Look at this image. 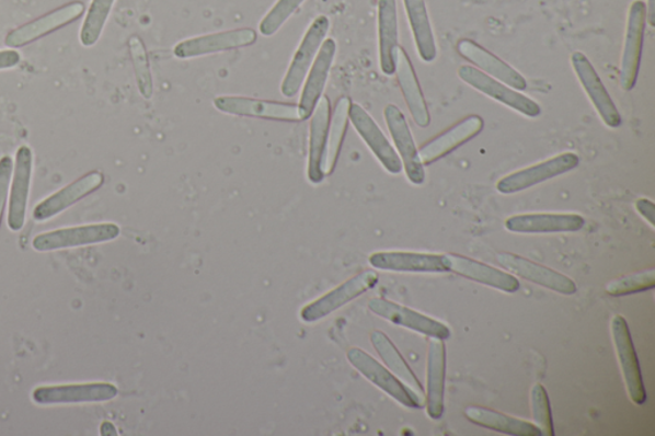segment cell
Instances as JSON below:
<instances>
[{
    "label": "cell",
    "instance_id": "cell-1",
    "mask_svg": "<svg viewBox=\"0 0 655 436\" xmlns=\"http://www.w3.org/2000/svg\"><path fill=\"white\" fill-rule=\"evenodd\" d=\"M347 358L357 371L364 375L372 385L390 394L393 400L405 405L407 409H423L425 397L417 394L415 390L395 377L387 367L380 365L375 357L360 348H352L347 352Z\"/></svg>",
    "mask_w": 655,
    "mask_h": 436
},
{
    "label": "cell",
    "instance_id": "cell-2",
    "mask_svg": "<svg viewBox=\"0 0 655 436\" xmlns=\"http://www.w3.org/2000/svg\"><path fill=\"white\" fill-rule=\"evenodd\" d=\"M331 21L326 16H319L312 22L307 34L297 48L292 62L289 65L280 93L286 97H294L299 93L304 78H307L318 51L330 32Z\"/></svg>",
    "mask_w": 655,
    "mask_h": 436
},
{
    "label": "cell",
    "instance_id": "cell-3",
    "mask_svg": "<svg viewBox=\"0 0 655 436\" xmlns=\"http://www.w3.org/2000/svg\"><path fill=\"white\" fill-rule=\"evenodd\" d=\"M647 5L643 0L632 2L629 10L627 37L621 58L620 85L624 91L635 88L642 64Z\"/></svg>",
    "mask_w": 655,
    "mask_h": 436
},
{
    "label": "cell",
    "instance_id": "cell-4",
    "mask_svg": "<svg viewBox=\"0 0 655 436\" xmlns=\"http://www.w3.org/2000/svg\"><path fill=\"white\" fill-rule=\"evenodd\" d=\"M379 275L375 271H365L357 274L356 277L348 279L344 285L331 290L330 294L320 297L319 300L311 302L301 311V319L304 323H315L332 312L344 308L345 305L356 300L368 290L378 285Z\"/></svg>",
    "mask_w": 655,
    "mask_h": 436
},
{
    "label": "cell",
    "instance_id": "cell-5",
    "mask_svg": "<svg viewBox=\"0 0 655 436\" xmlns=\"http://www.w3.org/2000/svg\"><path fill=\"white\" fill-rule=\"evenodd\" d=\"M578 163H581V159L575 152H563V154L544 160L542 163L506 175L498 181L497 190L504 195L521 193V191L540 185L548 180L574 171Z\"/></svg>",
    "mask_w": 655,
    "mask_h": 436
},
{
    "label": "cell",
    "instance_id": "cell-6",
    "mask_svg": "<svg viewBox=\"0 0 655 436\" xmlns=\"http://www.w3.org/2000/svg\"><path fill=\"white\" fill-rule=\"evenodd\" d=\"M119 233V227L114 223L89 225L57 229V231L36 236L33 241V248L39 252H48L88 246V244L116 240Z\"/></svg>",
    "mask_w": 655,
    "mask_h": 436
},
{
    "label": "cell",
    "instance_id": "cell-7",
    "mask_svg": "<svg viewBox=\"0 0 655 436\" xmlns=\"http://www.w3.org/2000/svg\"><path fill=\"white\" fill-rule=\"evenodd\" d=\"M459 78L467 82L469 87L480 91V93L505 104L508 108L519 112L524 116L537 118L542 114V108L532 99L517 93L515 89L508 88L506 83L491 78V76L478 70L475 67L462 66L459 70Z\"/></svg>",
    "mask_w": 655,
    "mask_h": 436
},
{
    "label": "cell",
    "instance_id": "cell-8",
    "mask_svg": "<svg viewBox=\"0 0 655 436\" xmlns=\"http://www.w3.org/2000/svg\"><path fill=\"white\" fill-rule=\"evenodd\" d=\"M611 329L617 356H619L621 371L631 401L636 404H644L646 402V390L643 374L640 369L635 344L632 341L627 319L621 315L614 317Z\"/></svg>",
    "mask_w": 655,
    "mask_h": 436
},
{
    "label": "cell",
    "instance_id": "cell-9",
    "mask_svg": "<svg viewBox=\"0 0 655 436\" xmlns=\"http://www.w3.org/2000/svg\"><path fill=\"white\" fill-rule=\"evenodd\" d=\"M83 13H85V4L81 2H72L59 7V9L44 14V16L39 19L28 22V24L12 30V32L5 36L4 43L7 47L10 48L25 47L27 44L39 41L42 37L72 24V22L78 21Z\"/></svg>",
    "mask_w": 655,
    "mask_h": 436
},
{
    "label": "cell",
    "instance_id": "cell-10",
    "mask_svg": "<svg viewBox=\"0 0 655 436\" xmlns=\"http://www.w3.org/2000/svg\"><path fill=\"white\" fill-rule=\"evenodd\" d=\"M369 309L376 315L391 321L395 325L407 328L410 331L424 334L429 339L440 341L451 339V331L440 321L405 308V306L384 300V298H372L369 301Z\"/></svg>",
    "mask_w": 655,
    "mask_h": 436
},
{
    "label": "cell",
    "instance_id": "cell-11",
    "mask_svg": "<svg viewBox=\"0 0 655 436\" xmlns=\"http://www.w3.org/2000/svg\"><path fill=\"white\" fill-rule=\"evenodd\" d=\"M256 41L257 34L253 28L230 30V32L203 35L181 42L174 47L173 53L180 59L197 58L246 48Z\"/></svg>",
    "mask_w": 655,
    "mask_h": 436
},
{
    "label": "cell",
    "instance_id": "cell-12",
    "mask_svg": "<svg viewBox=\"0 0 655 436\" xmlns=\"http://www.w3.org/2000/svg\"><path fill=\"white\" fill-rule=\"evenodd\" d=\"M384 119L388 129L400 152L402 165L405 168L407 179L416 186L423 185L425 170L416 148L413 133H411L406 117L398 105L388 104L384 108Z\"/></svg>",
    "mask_w": 655,
    "mask_h": 436
},
{
    "label": "cell",
    "instance_id": "cell-13",
    "mask_svg": "<svg viewBox=\"0 0 655 436\" xmlns=\"http://www.w3.org/2000/svg\"><path fill=\"white\" fill-rule=\"evenodd\" d=\"M571 64H573L577 79L581 81L585 93L588 94L601 121L608 127L619 128L622 125L621 114L588 57L581 51H576L571 57Z\"/></svg>",
    "mask_w": 655,
    "mask_h": 436
},
{
    "label": "cell",
    "instance_id": "cell-14",
    "mask_svg": "<svg viewBox=\"0 0 655 436\" xmlns=\"http://www.w3.org/2000/svg\"><path fill=\"white\" fill-rule=\"evenodd\" d=\"M219 112L232 116L262 118L279 122H301L299 106L288 103L261 101L243 96H219L215 99Z\"/></svg>",
    "mask_w": 655,
    "mask_h": 436
},
{
    "label": "cell",
    "instance_id": "cell-15",
    "mask_svg": "<svg viewBox=\"0 0 655 436\" xmlns=\"http://www.w3.org/2000/svg\"><path fill=\"white\" fill-rule=\"evenodd\" d=\"M117 394V387L111 382H88V385L36 388L33 392V401L42 405L108 402Z\"/></svg>",
    "mask_w": 655,
    "mask_h": 436
},
{
    "label": "cell",
    "instance_id": "cell-16",
    "mask_svg": "<svg viewBox=\"0 0 655 436\" xmlns=\"http://www.w3.org/2000/svg\"><path fill=\"white\" fill-rule=\"evenodd\" d=\"M497 262L506 271L517 275V277L536 283L540 287L565 296L576 294V283L566 277V275L551 269V267L531 262V260L519 255L509 254V252H502L497 256Z\"/></svg>",
    "mask_w": 655,
    "mask_h": 436
},
{
    "label": "cell",
    "instance_id": "cell-17",
    "mask_svg": "<svg viewBox=\"0 0 655 436\" xmlns=\"http://www.w3.org/2000/svg\"><path fill=\"white\" fill-rule=\"evenodd\" d=\"M348 118L386 171L400 174L403 170L402 160L370 114L360 104L354 103L349 108Z\"/></svg>",
    "mask_w": 655,
    "mask_h": 436
},
{
    "label": "cell",
    "instance_id": "cell-18",
    "mask_svg": "<svg viewBox=\"0 0 655 436\" xmlns=\"http://www.w3.org/2000/svg\"><path fill=\"white\" fill-rule=\"evenodd\" d=\"M447 271L461 275V277L474 280L487 287L502 290L506 294H515L520 289V282L514 274L502 272L497 267L478 262L462 255H445Z\"/></svg>",
    "mask_w": 655,
    "mask_h": 436
},
{
    "label": "cell",
    "instance_id": "cell-19",
    "mask_svg": "<svg viewBox=\"0 0 655 436\" xmlns=\"http://www.w3.org/2000/svg\"><path fill=\"white\" fill-rule=\"evenodd\" d=\"M337 43L334 39H326L320 47L314 64L310 68L307 81H304L299 103L301 121L311 118L312 113L322 99L328 76L336 58Z\"/></svg>",
    "mask_w": 655,
    "mask_h": 436
},
{
    "label": "cell",
    "instance_id": "cell-20",
    "mask_svg": "<svg viewBox=\"0 0 655 436\" xmlns=\"http://www.w3.org/2000/svg\"><path fill=\"white\" fill-rule=\"evenodd\" d=\"M585 219L578 214L536 213L521 214L506 220L507 231L514 233H567L582 231Z\"/></svg>",
    "mask_w": 655,
    "mask_h": 436
},
{
    "label": "cell",
    "instance_id": "cell-21",
    "mask_svg": "<svg viewBox=\"0 0 655 436\" xmlns=\"http://www.w3.org/2000/svg\"><path fill=\"white\" fill-rule=\"evenodd\" d=\"M104 183V175L101 172H90L83 177L76 180L55 195L45 198L36 205L33 216L37 221H45L58 216V214L71 208L90 194L95 193Z\"/></svg>",
    "mask_w": 655,
    "mask_h": 436
},
{
    "label": "cell",
    "instance_id": "cell-22",
    "mask_svg": "<svg viewBox=\"0 0 655 436\" xmlns=\"http://www.w3.org/2000/svg\"><path fill=\"white\" fill-rule=\"evenodd\" d=\"M33 162V150L28 147H21L18 150L16 164H14L9 210V227L13 232L21 231L25 226Z\"/></svg>",
    "mask_w": 655,
    "mask_h": 436
},
{
    "label": "cell",
    "instance_id": "cell-23",
    "mask_svg": "<svg viewBox=\"0 0 655 436\" xmlns=\"http://www.w3.org/2000/svg\"><path fill=\"white\" fill-rule=\"evenodd\" d=\"M446 364L445 341L432 339L426 365L425 404L433 420H440L445 413Z\"/></svg>",
    "mask_w": 655,
    "mask_h": 436
},
{
    "label": "cell",
    "instance_id": "cell-24",
    "mask_svg": "<svg viewBox=\"0 0 655 436\" xmlns=\"http://www.w3.org/2000/svg\"><path fill=\"white\" fill-rule=\"evenodd\" d=\"M457 50L464 59L478 66L482 72L491 76V78L504 82L515 90L524 91L528 88V82L520 72H517L514 67L494 56L490 50L480 47L475 42L462 39L457 44Z\"/></svg>",
    "mask_w": 655,
    "mask_h": 436
},
{
    "label": "cell",
    "instance_id": "cell-25",
    "mask_svg": "<svg viewBox=\"0 0 655 436\" xmlns=\"http://www.w3.org/2000/svg\"><path fill=\"white\" fill-rule=\"evenodd\" d=\"M371 266L386 272L446 273L445 255L424 252H376L369 259Z\"/></svg>",
    "mask_w": 655,
    "mask_h": 436
},
{
    "label": "cell",
    "instance_id": "cell-26",
    "mask_svg": "<svg viewBox=\"0 0 655 436\" xmlns=\"http://www.w3.org/2000/svg\"><path fill=\"white\" fill-rule=\"evenodd\" d=\"M395 72L402 90L403 97L407 108L418 127L426 128L430 125V113L426 105L421 83H418L416 73L407 56L400 45L394 50Z\"/></svg>",
    "mask_w": 655,
    "mask_h": 436
},
{
    "label": "cell",
    "instance_id": "cell-27",
    "mask_svg": "<svg viewBox=\"0 0 655 436\" xmlns=\"http://www.w3.org/2000/svg\"><path fill=\"white\" fill-rule=\"evenodd\" d=\"M484 121L479 116L464 118L460 124L447 129L446 133L436 137V139L424 145L418 156H421L424 165L436 163L437 160L462 147L463 144L474 139L483 131Z\"/></svg>",
    "mask_w": 655,
    "mask_h": 436
},
{
    "label": "cell",
    "instance_id": "cell-28",
    "mask_svg": "<svg viewBox=\"0 0 655 436\" xmlns=\"http://www.w3.org/2000/svg\"><path fill=\"white\" fill-rule=\"evenodd\" d=\"M330 121L331 102L326 96H322L312 113L310 124L308 177L314 185H319L325 177L322 162Z\"/></svg>",
    "mask_w": 655,
    "mask_h": 436
},
{
    "label": "cell",
    "instance_id": "cell-29",
    "mask_svg": "<svg viewBox=\"0 0 655 436\" xmlns=\"http://www.w3.org/2000/svg\"><path fill=\"white\" fill-rule=\"evenodd\" d=\"M378 37L380 70L395 72L394 50L399 47V16L395 0H378Z\"/></svg>",
    "mask_w": 655,
    "mask_h": 436
},
{
    "label": "cell",
    "instance_id": "cell-30",
    "mask_svg": "<svg viewBox=\"0 0 655 436\" xmlns=\"http://www.w3.org/2000/svg\"><path fill=\"white\" fill-rule=\"evenodd\" d=\"M464 416L472 424L487 428L497 433H504L514 436H542L540 428L528 421L505 415V413L494 411L480 405H470L464 410Z\"/></svg>",
    "mask_w": 655,
    "mask_h": 436
},
{
    "label": "cell",
    "instance_id": "cell-31",
    "mask_svg": "<svg viewBox=\"0 0 655 436\" xmlns=\"http://www.w3.org/2000/svg\"><path fill=\"white\" fill-rule=\"evenodd\" d=\"M418 56L425 64H432L437 58V44L425 0H403Z\"/></svg>",
    "mask_w": 655,
    "mask_h": 436
},
{
    "label": "cell",
    "instance_id": "cell-32",
    "mask_svg": "<svg viewBox=\"0 0 655 436\" xmlns=\"http://www.w3.org/2000/svg\"><path fill=\"white\" fill-rule=\"evenodd\" d=\"M352 101L349 97H341L334 108L333 117L330 121V128H328V136L325 149L323 154L322 171L324 175H330L334 171L340 157L342 142H344L348 126V114L352 108Z\"/></svg>",
    "mask_w": 655,
    "mask_h": 436
},
{
    "label": "cell",
    "instance_id": "cell-33",
    "mask_svg": "<svg viewBox=\"0 0 655 436\" xmlns=\"http://www.w3.org/2000/svg\"><path fill=\"white\" fill-rule=\"evenodd\" d=\"M372 346H375L378 355L382 357L388 370H391L403 385L415 390L417 394L425 397L422 382L418 381L416 375L402 357L399 349L388 336L382 332H372L370 335Z\"/></svg>",
    "mask_w": 655,
    "mask_h": 436
},
{
    "label": "cell",
    "instance_id": "cell-34",
    "mask_svg": "<svg viewBox=\"0 0 655 436\" xmlns=\"http://www.w3.org/2000/svg\"><path fill=\"white\" fill-rule=\"evenodd\" d=\"M116 0H93L89 7L80 32V42L85 48L94 47L103 34L106 21Z\"/></svg>",
    "mask_w": 655,
    "mask_h": 436
},
{
    "label": "cell",
    "instance_id": "cell-35",
    "mask_svg": "<svg viewBox=\"0 0 655 436\" xmlns=\"http://www.w3.org/2000/svg\"><path fill=\"white\" fill-rule=\"evenodd\" d=\"M128 45L129 53H131L137 88H139L140 94L145 99H151L152 94H154V83H152L147 49H145L140 37L137 36H133Z\"/></svg>",
    "mask_w": 655,
    "mask_h": 436
},
{
    "label": "cell",
    "instance_id": "cell-36",
    "mask_svg": "<svg viewBox=\"0 0 655 436\" xmlns=\"http://www.w3.org/2000/svg\"><path fill=\"white\" fill-rule=\"evenodd\" d=\"M655 287V271H644L609 282L606 292L612 297H622L644 292Z\"/></svg>",
    "mask_w": 655,
    "mask_h": 436
},
{
    "label": "cell",
    "instance_id": "cell-37",
    "mask_svg": "<svg viewBox=\"0 0 655 436\" xmlns=\"http://www.w3.org/2000/svg\"><path fill=\"white\" fill-rule=\"evenodd\" d=\"M303 2L304 0H278L272 7V10L265 14L261 25H258V32L265 37L277 34L278 30L300 9Z\"/></svg>",
    "mask_w": 655,
    "mask_h": 436
},
{
    "label": "cell",
    "instance_id": "cell-38",
    "mask_svg": "<svg viewBox=\"0 0 655 436\" xmlns=\"http://www.w3.org/2000/svg\"><path fill=\"white\" fill-rule=\"evenodd\" d=\"M531 412L537 426L542 431L543 435L553 436L554 425L551 401L547 389L542 385H536L531 389Z\"/></svg>",
    "mask_w": 655,
    "mask_h": 436
},
{
    "label": "cell",
    "instance_id": "cell-39",
    "mask_svg": "<svg viewBox=\"0 0 655 436\" xmlns=\"http://www.w3.org/2000/svg\"><path fill=\"white\" fill-rule=\"evenodd\" d=\"M12 172V158L5 156L2 159H0V226H2L5 203L7 198H9Z\"/></svg>",
    "mask_w": 655,
    "mask_h": 436
},
{
    "label": "cell",
    "instance_id": "cell-40",
    "mask_svg": "<svg viewBox=\"0 0 655 436\" xmlns=\"http://www.w3.org/2000/svg\"><path fill=\"white\" fill-rule=\"evenodd\" d=\"M21 62V55L18 50L7 49L0 50V71L10 70L19 66Z\"/></svg>",
    "mask_w": 655,
    "mask_h": 436
},
{
    "label": "cell",
    "instance_id": "cell-41",
    "mask_svg": "<svg viewBox=\"0 0 655 436\" xmlns=\"http://www.w3.org/2000/svg\"><path fill=\"white\" fill-rule=\"evenodd\" d=\"M636 210L640 216L650 221V225L654 227V204L651 200H647V198H640V200L636 202Z\"/></svg>",
    "mask_w": 655,
    "mask_h": 436
},
{
    "label": "cell",
    "instance_id": "cell-42",
    "mask_svg": "<svg viewBox=\"0 0 655 436\" xmlns=\"http://www.w3.org/2000/svg\"><path fill=\"white\" fill-rule=\"evenodd\" d=\"M647 20L651 26H654V0H650V11H647Z\"/></svg>",
    "mask_w": 655,
    "mask_h": 436
}]
</instances>
